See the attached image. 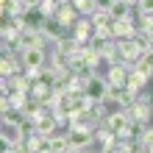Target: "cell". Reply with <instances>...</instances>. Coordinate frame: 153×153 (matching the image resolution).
Listing matches in <instances>:
<instances>
[{
    "instance_id": "obj_23",
    "label": "cell",
    "mask_w": 153,
    "mask_h": 153,
    "mask_svg": "<svg viewBox=\"0 0 153 153\" xmlns=\"http://www.w3.org/2000/svg\"><path fill=\"white\" fill-rule=\"evenodd\" d=\"M137 14H153V0H139Z\"/></svg>"
},
{
    "instance_id": "obj_29",
    "label": "cell",
    "mask_w": 153,
    "mask_h": 153,
    "mask_svg": "<svg viewBox=\"0 0 153 153\" xmlns=\"http://www.w3.org/2000/svg\"><path fill=\"white\" fill-rule=\"evenodd\" d=\"M86 153H92V150H86Z\"/></svg>"
},
{
    "instance_id": "obj_24",
    "label": "cell",
    "mask_w": 153,
    "mask_h": 153,
    "mask_svg": "<svg viewBox=\"0 0 153 153\" xmlns=\"http://www.w3.org/2000/svg\"><path fill=\"white\" fill-rule=\"evenodd\" d=\"M14 150H17V153H33V150H31L28 145H25V142H22V145H20V148H14Z\"/></svg>"
},
{
    "instance_id": "obj_19",
    "label": "cell",
    "mask_w": 153,
    "mask_h": 153,
    "mask_svg": "<svg viewBox=\"0 0 153 153\" xmlns=\"http://www.w3.org/2000/svg\"><path fill=\"white\" fill-rule=\"evenodd\" d=\"M73 6L81 17H92L97 11V0H73Z\"/></svg>"
},
{
    "instance_id": "obj_28",
    "label": "cell",
    "mask_w": 153,
    "mask_h": 153,
    "mask_svg": "<svg viewBox=\"0 0 153 153\" xmlns=\"http://www.w3.org/2000/svg\"><path fill=\"white\" fill-rule=\"evenodd\" d=\"M125 3H128V6H134V8H137V6H139V0H125Z\"/></svg>"
},
{
    "instance_id": "obj_13",
    "label": "cell",
    "mask_w": 153,
    "mask_h": 153,
    "mask_svg": "<svg viewBox=\"0 0 153 153\" xmlns=\"http://www.w3.org/2000/svg\"><path fill=\"white\" fill-rule=\"evenodd\" d=\"M3 145L6 148H20L22 142H25V134H22V128H14V125H3Z\"/></svg>"
},
{
    "instance_id": "obj_15",
    "label": "cell",
    "mask_w": 153,
    "mask_h": 153,
    "mask_svg": "<svg viewBox=\"0 0 153 153\" xmlns=\"http://www.w3.org/2000/svg\"><path fill=\"white\" fill-rule=\"evenodd\" d=\"M106 81H109V86H125L128 84V70L123 64H114L106 70Z\"/></svg>"
},
{
    "instance_id": "obj_20",
    "label": "cell",
    "mask_w": 153,
    "mask_h": 153,
    "mask_svg": "<svg viewBox=\"0 0 153 153\" xmlns=\"http://www.w3.org/2000/svg\"><path fill=\"white\" fill-rule=\"evenodd\" d=\"M56 11H59V0H42L39 3V14L45 17V20L56 17Z\"/></svg>"
},
{
    "instance_id": "obj_12",
    "label": "cell",
    "mask_w": 153,
    "mask_h": 153,
    "mask_svg": "<svg viewBox=\"0 0 153 153\" xmlns=\"http://www.w3.org/2000/svg\"><path fill=\"white\" fill-rule=\"evenodd\" d=\"M3 114V125H14V128H20V125L28 123V117H25L22 109H14V106H6V109H0Z\"/></svg>"
},
{
    "instance_id": "obj_2",
    "label": "cell",
    "mask_w": 153,
    "mask_h": 153,
    "mask_svg": "<svg viewBox=\"0 0 153 153\" xmlns=\"http://www.w3.org/2000/svg\"><path fill=\"white\" fill-rule=\"evenodd\" d=\"M123 111L128 114L131 123H137V125H150V117H153V100H150V95L142 92L137 100H134L128 109H123Z\"/></svg>"
},
{
    "instance_id": "obj_5",
    "label": "cell",
    "mask_w": 153,
    "mask_h": 153,
    "mask_svg": "<svg viewBox=\"0 0 153 153\" xmlns=\"http://www.w3.org/2000/svg\"><path fill=\"white\" fill-rule=\"evenodd\" d=\"M20 61H22L25 70H42V67H48V50L45 48H28L20 56Z\"/></svg>"
},
{
    "instance_id": "obj_3",
    "label": "cell",
    "mask_w": 153,
    "mask_h": 153,
    "mask_svg": "<svg viewBox=\"0 0 153 153\" xmlns=\"http://www.w3.org/2000/svg\"><path fill=\"white\" fill-rule=\"evenodd\" d=\"M67 142H70V148L89 150L95 145V128H86V125H81V128H67Z\"/></svg>"
},
{
    "instance_id": "obj_6",
    "label": "cell",
    "mask_w": 153,
    "mask_h": 153,
    "mask_svg": "<svg viewBox=\"0 0 153 153\" xmlns=\"http://www.w3.org/2000/svg\"><path fill=\"white\" fill-rule=\"evenodd\" d=\"M56 20L64 25L67 31H73L75 28V22L81 20V14L75 11V6H73V0H59V11H56Z\"/></svg>"
},
{
    "instance_id": "obj_10",
    "label": "cell",
    "mask_w": 153,
    "mask_h": 153,
    "mask_svg": "<svg viewBox=\"0 0 153 153\" xmlns=\"http://www.w3.org/2000/svg\"><path fill=\"white\" fill-rule=\"evenodd\" d=\"M114 39H137L139 36V28H137V20H123V22H114Z\"/></svg>"
},
{
    "instance_id": "obj_14",
    "label": "cell",
    "mask_w": 153,
    "mask_h": 153,
    "mask_svg": "<svg viewBox=\"0 0 153 153\" xmlns=\"http://www.w3.org/2000/svg\"><path fill=\"white\" fill-rule=\"evenodd\" d=\"M111 20L114 22H123V20H134V6H128L125 0H114V6L109 8Z\"/></svg>"
},
{
    "instance_id": "obj_17",
    "label": "cell",
    "mask_w": 153,
    "mask_h": 153,
    "mask_svg": "<svg viewBox=\"0 0 153 153\" xmlns=\"http://www.w3.org/2000/svg\"><path fill=\"white\" fill-rule=\"evenodd\" d=\"M137 28H139V36L153 39V14H137Z\"/></svg>"
},
{
    "instance_id": "obj_26",
    "label": "cell",
    "mask_w": 153,
    "mask_h": 153,
    "mask_svg": "<svg viewBox=\"0 0 153 153\" xmlns=\"http://www.w3.org/2000/svg\"><path fill=\"white\" fill-rule=\"evenodd\" d=\"M64 153H86V150H78V148H67Z\"/></svg>"
},
{
    "instance_id": "obj_27",
    "label": "cell",
    "mask_w": 153,
    "mask_h": 153,
    "mask_svg": "<svg viewBox=\"0 0 153 153\" xmlns=\"http://www.w3.org/2000/svg\"><path fill=\"white\" fill-rule=\"evenodd\" d=\"M39 153H56V150H53V148H50V142H48V148H45V150H39Z\"/></svg>"
},
{
    "instance_id": "obj_1",
    "label": "cell",
    "mask_w": 153,
    "mask_h": 153,
    "mask_svg": "<svg viewBox=\"0 0 153 153\" xmlns=\"http://www.w3.org/2000/svg\"><path fill=\"white\" fill-rule=\"evenodd\" d=\"M117 56H120V64L125 70H134L137 67V61L145 56V45L142 39H117Z\"/></svg>"
},
{
    "instance_id": "obj_9",
    "label": "cell",
    "mask_w": 153,
    "mask_h": 153,
    "mask_svg": "<svg viewBox=\"0 0 153 153\" xmlns=\"http://www.w3.org/2000/svg\"><path fill=\"white\" fill-rule=\"evenodd\" d=\"M73 36L78 39V45H86V42L95 39V25H92V20H89V17H81V20L75 22Z\"/></svg>"
},
{
    "instance_id": "obj_25",
    "label": "cell",
    "mask_w": 153,
    "mask_h": 153,
    "mask_svg": "<svg viewBox=\"0 0 153 153\" xmlns=\"http://www.w3.org/2000/svg\"><path fill=\"white\" fill-rule=\"evenodd\" d=\"M22 3H25V6H31V8H39L42 0H22Z\"/></svg>"
},
{
    "instance_id": "obj_22",
    "label": "cell",
    "mask_w": 153,
    "mask_h": 153,
    "mask_svg": "<svg viewBox=\"0 0 153 153\" xmlns=\"http://www.w3.org/2000/svg\"><path fill=\"white\" fill-rule=\"evenodd\" d=\"M137 142H139L142 148H148V150L153 148V125H145V128H142V134H139Z\"/></svg>"
},
{
    "instance_id": "obj_16",
    "label": "cell",
    "mask_w": 153,
    "mask_h": 153,
    "mask_svg": "<svg viewBox=\"0 0 153 153\" xmlns=\"http://www.w3.org/2000/svg\"><path fill=\"white\" fill-rule=\"evenodd\" d=\"M53 50H56L59 56L70 59V56H75V53H78V39L75 36H64V39H59L56 45H53Z\"/></svg>"
},
{
    "instance_id": "obj_7",
    "label": "cell",
    "mask_w": 153,
    "mask_h": 153,
    "mask_svg": "<svg viewBox=\"0 0 153 153\" xmlns=\"http://www.w3.org/2000/svg\"><path fill=\"white\" fill-rule=\"evenodd\" d=\"M39 31H42V36L48 39L50 45H56L59 39H64V36H67V28L56 20V17H50V20H42V28H39Z\"/></svg>"
},
{
    "instance_id": "obj_21",
    "label": "cell",
    "mask_w": 153,
    "mask_h": 153,
    "mask_svg": "<svg viewBox=\"0 0 153 153\" xmlns=\"http://www.w3.org/2000/svg\"><path fill=\"white\" fill-rule=\"evenodd\" d=\"M89 20H92L95 28H100V25H111V22H114V20H111V14H109V11H103V8H97V11L89 17Z\"/></svg>"
},
{
    "instance_id": "obj_18",
    "label": "cell",
    "mask_w": 153,
    "mask_h": 153,
    "mask_svg": "<svg viewBox=\"0 0 153 153\" xmlns=\"http://www.w3.org/2000/svg\"><path fill=\"white\" fill-rule=\"evenodd\" d=\"M6 97H8V106H14V109H22V111H25V106H28V100H31V95H28V92H17V89H11Z\"/></svg>"
},
{
    "instance_id": "obj_11",
    "label": "cell",
    "mask_w": 153,
    "mask_h": 153,
    "mask_svg": "<svg viewBox=\"0 0 153 153\" xmlns=\"http://www.w3.org/2000/svg\"><path fill=\"white\" fill-rule=\"evenodd\" d=\"M148 75L145 73H139V70L137 67H134V70H128V84H125V86H128V92L134 95V97H139L142 95V89H145V84H148Z\"/></svg>"
},
{
    "instance_id": "obj_8",
    "label": "cell",
    "mask_w": 153,
    "mask_h": 153,
    "mask_svg": "<svg viewBox=\"0 0 153 153\" xmlns=\"http://www.w3.org/2000/svg\"><path fill=\"white\" fill-rule=\"evenodd\" d=\"M61 128H59V123H56V117H53L50 111L48 114H42L36 123H33V134H39V137H45V139H50L53 134H59Z\"/></svg>"
},
{
    "instance_id": "obj_4",
    "label": "cell",
    "mask_w": 153,
    "mask_h": 153,
    "mask_svg": "<svg viewBox=\"0 0 153 153\" xmlns=\"http://www.w3.org/2000/svg\"><path fill=\"white\" fill-rule=\"evenodd\" d=\"M106 92H109V81H106L100 73L84 84V95H86L92 103H103V100H106Z\"/></svg>"
}]
</instances>
